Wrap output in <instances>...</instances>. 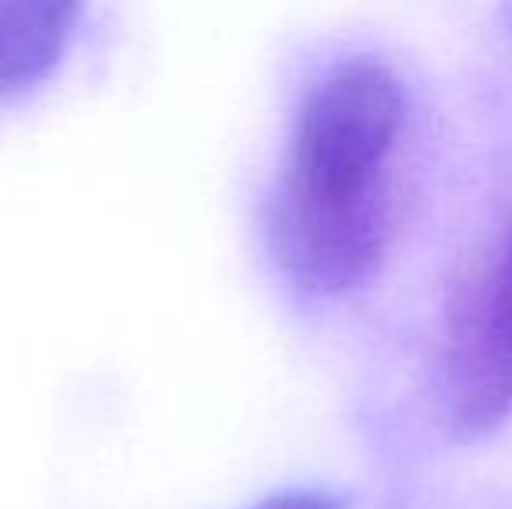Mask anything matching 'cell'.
I'll list each match as a JSON object with an SVG mask.
<instances>
[{"instance_id": "obj_4", "label": "cell", "mask_w": 512, "mask_h": 509, "mask_svg": "<svg viewBox=\"0 0 512 509\" xmlns=\"http://www.w3.org/2000/svg\"><path fill=\"white\" fill-rule=\"evenodd\" d=\"M251 509H342V503L321 489H290L262 499V503Z\"/></svg>"}, {"instance_id": "obj_3", "label": "cell", "mask_w": 512, "mask_h": 509, "mask_svg": "<svg viewBox=\"0 0 512 509\" xmlns=\"http://www.w3.org/2000/svg\"><path fill=\"white\" fill-rule=\"evenodd\" d=\"M81 21V4L0 0V98L39 88L63 60Z\"/></svg>"}, {"instance_id": "obj_1", "label": "cell", "mask_w": 512, "mask_h": 509, "mask_svg": "<svg viewBox=\"0 0 512 509\" xmlns=\"http://www.w3.org/2000/svg\"><path fill=\"white\" fill-rule=\"evenodd\" d=\"M408 95L373 56H345L300 98L272 199V252L314 297L356 290L401 224Z\"/></svg>"}, {"instance_id": "obj_2", "label": "cell", "mask_w": 512, "mask_h": 509, "mask_svg": "<svg viewBox=\"0 0 512 509\" xmlns=\"http://www.w3.org/2000/svg\"><path fill=\"white\" fill-rule=\"evenodd\" d=\"M446 422L481 440L512 415V224L478 258L446 321Z\"/></svg>"}]
</instances>
